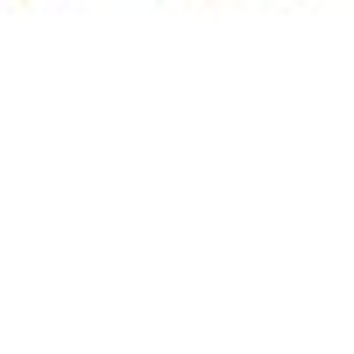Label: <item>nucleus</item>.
<instances>
[{
    "instance_id": "f257e3e1",
    "label": "nucleus",
    "mask_w": 354,
    "mask_h": 354,
    "mask_svg": "<svg viewBox=\"0 0 354 354\" xmlns=\"http://www.w3.org/2000/svg\"><path fill=\"white\" fill-rule=\"evenodd\" d=\"M57 8H78V0H57Z\"/></svg>"
},
{
    "instance_id": "f03ea898",
    "label": "nucleus",
    "mask_w": 354,
    "mask_h": 354,
    "mask_svg": "<svg viewBox=\"0 0 354 354\" xmlns=\"http://www.w3.org/2000/svg\"><path fill=\"white\" fill-rule=\"evenodd\" d=\"M192 8H205V0H192Z\"/></svg>"
}]
</instances>
